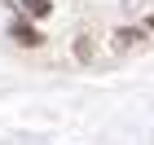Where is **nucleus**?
<instances>
[{"instance_id": "obj_1", "label": "nucleus", "mask_w": 154, "mask_h": 145, "mask_svg": "<svg viewBox=\"0 0 154 145\" xmlns=\"http://www.w3.org/2000/svg\"><path fill=\"white\" fill-rule=\"evenodd\" d=\"M110 48H115L119 57H128V53H141V48H150V31H145V26H115V35H110Z\"/></svg>"}, {"instance_id": "obj_2", "label": "nucleus", "mask_w": 154, "mask_h": 145, "mask_svg": "<svg viewBox=\"0 0 154 145\" xmlns=\"http://www.w3.org/2000/svg\"><path fill=\"white\" fill-rule=\"evenodd\" d=\"M9 40H18L22 48H40V44H44V35H40L35 26H31V18H22V13L9 22Z\"/></svg>"}, {"instance_id": "obj_3", "label": "nucleus", "mask_w": 154, "mask_h": 145, "mask_svg": "<svg viewBox=\"0 0 154 145\" xmlns=\"http://www.w3.org/2000/svg\"><path fill=\"white\" fill-rule=\"evenodd\" d=\"M18 13H22V18H31V22H40V18H48V13H53V0H18Z\"/></svg>"}, {"instance_id": "obj_4", "label": "nucleus", "mask_w": 154, "mask_h": 145, "mask_svg": "<svg viewBox=\"0 0 154 145\" xmlns=\"http://www.w3.org/2000/svg\"><path fill=\"white\" fill-rule=\"evenodd\" d=\"M75 57H79V62H93V40H88V35L75 40Z\"/></svg>"}]
</instances>
